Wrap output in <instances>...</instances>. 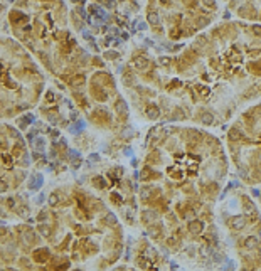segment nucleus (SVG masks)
Returning a JSON list of instances; mask_svg holds the SVG:
<instances>
[{
    "label": "nucleus",
    "instance_id": "nucleus-1",
    "mask_svg": "<svg viewBox=\"0 0 261 271\" xmlns=\"http://www.w3.org/2000/svg\"><path fill=\"white\" fill-rule=\"evenodd\" d=\"M246 224V217L244 216H234L233 219H231V227L236 229V231H239V229L244 227Z\"/></svg>",
    "mask_w": 261,
    "mask_h": 271
},
{
    "label": "nucleus",
    "instance_id": "nucleus-2",
    "mask_svg": "<svg viewBox=\"0 0 261 271\" xmlns=\"http://www.w3.org/2000/svg\"><path fill=\"white\" fill-rule=\"evenodd\" d=\"M244 246L248 247V249H254V247L259 246V239H258V237H254V236H250V237L244 241Z\"/></svg>",
    "mask_w": 261,
    "mask_h": 271
},
{
    "label": "nucleus",
    "instance_id": "nucleus-3",
    "mask_svg": "<svg viewBox=\"0 0 261 271\" xmlns=\"http://www.w3.org/2000/svg\"><path fill=\"white\" fill-rule=\"evenodd\" d=\"M201 120H202L204 123H206V125H212V123H214V115H210V113H202L201 115Z\"/></svg>",
    "mask_w": 261,
    "mask_h": 271
},
{
    "label": "nucleus",
    "instance_id": "nucleus-4",
    "mask_svg": "<svg viewBox=\"0 0 261 271\" xmlns=\"http://www.w3.org/2000/svg\"><path fill=\"white\" fill-rule=\"evenodd\" d=\"M135 66L138 67V69H145V67L148 66V61L145 57H136L135 59Z\"/></svg>",
    "mask_w": 261,
    "mask_h": 271
},
{
    "label": "nucleus",
    "instance_id": "nucleus-5",
    "mask_svg": "<svg viewBox=\"0 0 261 271\" xmlns=\"http://www.w3.org/2000/svg\"><path fill=\"white\" fill-rule=\"evenodd\" d=\"M148 22L152 24V25H157V24L160 22L158 14H157V12H150V14H148Z\"/></svg>",
    "mask_w": 261,
    "mask_h": 271
},
{
    "label": "nucleus",
    "instance_id": "nucleus-6",
    "mask_svg": "<svg viewBox=\"0 0 261 271\" xmlns=\"http://www.w3.org/2000/svg\"><path fill=\"white\" fill-rule=\"evenodd\" d=\"M83 128H84V123H83V121H78L74 126H71L69 131H71V133H78L79 130H83Z\"/></svg>",
    "mask_w": 261,
    "mask_h": 271
},
{
    "label": "nucleus",
    "instance_id": "nucleus-7",
    "mask_svg": "<svg viewBox=\"0 0 261 271\" xmlns=\"http://www.w3.org/2000/svg\"><path fill=\"white\" fill-rule=\"evenodd\" d=\"M147 115L150 118H157V116H158V110H157V106H150V108L147 110Z\"/></svg>",
    "mask_w": 261,
    "mask_h": 271
},
{
    "label": "nucleus",
    "instance_id": "nucleus-8",
    "mask_svg": "<svg viewBox=\"0 0 261 271\" xmlns=\"http://www.w3.org/2000/svg\"><path fill=\"white\" fill-rule=\"evenodd\" d=\"M189 227H191V231H192V232H199L201 229H202V222H192L191 226H189Z\"/></svg>",
    "mask_w": 261,
    "mask_h": 271
},
{
    "label": "nucleus",
    "instance_id": "nucleus-9",
    "mask_svg": "<svg viewBox=\"0 0 261 271\" xmlns=\"http://www.w3.org/2000/svg\"><path fill=\"white\" fill-rule=\"evenodd\" d=\"M41 184H42V177H41V175H37V177H35V179H34V180H32L31 187H32V189H37Z\"/></svg>",
    "mask_w": 261,
    "mask_h": 271
},
{
    "label": "nucleus",
    "instance_id": "nucleus-10",
    "mask_svg": "<svg viewBox=\"0 0 261 271\" xmlns=\"http://www.w3.org/2000/svg\"><path fill=\"white\" fill-rule=\"evenodd\" d=\"M105 57L106 59H115V57H118V52H115V51H108L105 54Z\"/></svg>",
    "mask_w": 261,
    "mask_h": 271
},
{
    "label": "nucleus",
    "instance_id": "nucleus-11",
    "mask_svg": "<svg viewBox=\"0 0 261 271\" xmlns=\"http://www.w3.org/2000/svg\"><path fill=\"white\" fill-rule=\"evenodd\" d=\"M229 138L231 140H239V131L238 130H233V131L229 133Z\"/></svg>",
    "mask_w": 261,
    "mask_h": 271
},
{
    "label": "nucleus",
    "instance_id": "nucleus-12",
    "mask_svg": "<svg viewBox=\"0 0 261 271\" xmlns=\"http://www.w3.org/2000/svg\"><path fill=\"white\" fill-rule=\"evenodd\" d=\"M125 108H126V105H125V103H123V101H120V103H118V105H116V111H118V113H121V111H125Z\"/></svg>",
    "mask_w": 261,
    "mask_h": 271
},
{
    "label": "nucleus",
    "instance_id": "nucleus-13",
    "mask_svg": "<svg viewBox=\"0 0 261 271\" xmlns=\"http://www.w3.org/2000/svg\"><path fill=\"white\" fill-rule=\"evenodd\" d=\"M57 200H59V199H57V195H51V200H49V204L56 205V204H57Z\"/></svg>",
    "mask_w": 261,
    "mask_h": 271
},
{
    "label": "nucleus",
    "instance_id": "nucleus-14",
    "mask_svg": "<svg viewBox=\"0 0 261 271\" xmlns=\"http://www.w3.org/2000/svg\"><path fill=\"white\" fill-rule=\"evenodd\" d=\"M204 4H206L207 7H214V5H216V2H214V0H204Z\"/></svg>",
    "mask_w": 261,
    "mask_h": 271
},
{
    "label": "nucleus",
    "instance_id": "nucleus-15",
    "mask_svg": "<svg viewBox=\"0 0 261 271\" xmlns=\"http://www.w3.org/2000/svg\"><path fill=\"white\" fill-rule=\"evenodd\" d=\"M254 34H261V25H254Z\"/></svg>",
    "mask_w": 261,
    "mask_h": 271
},
{
    "label": "nucleus",
    "instance_id": "nucleus-16",
    "mask_svg": "<svg viewBox=\"0 0 261 271\" xmlns=\"http://www.w3.org/2000/svg\"><path fill=\"white\" fill-rule=\"evenodd\" d=\"M160 63H162V64H168V63H170V61H168L167 57H162V59H160Z\"/></svg>",
    "mask_w": 261,
    "mask_h": 271
},
{
    "label": "nucleus",
    "instance_id": "nucleus-17",
    "mask_svg": "<svg viewBox=\"0 0 261 271\" xmlns=\"http://www.w3.org/2000/svg\"><path fill=\"white\" fill-rule=\"evenodd\" d=\"M106 4H108L109 7H115V2H113V0H106Z\"/></svg>",
    "mask_w": 261,
    "mask_h": 271
}]
</instances>
